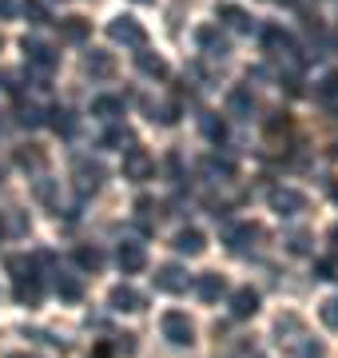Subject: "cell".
Instances as JSON below:
<instances>
[{
  "label": "cell",
  "instance_id": "cell-1",
  "mask_svg": "<svg viewBox=\"0 0 338 358\" xmlns=\"http://www.w3.org/2000/svg\"><path fill=\"white\" fill-rule=\"evenodd\" d=\"M263 48L271 52L274 60H286L291 68H299V44H295V36L286 28H279V24L263 28Z\"/></svg>",
  "mask_w": 338,
  "mask_h": 358
},
{
  "label": "cell",
  "instance_id": "cell-2",
  "mask_svg": "<svg viewBox=\"0 0 338 358\" xmlns=\"http://www.w3.org/2000/svg\"><path fill=\"white\" fill-rule=\"evenodd\" d=\"M108 40L112 44H128V48H143L147 44V32L135 16H116V20H108Z\"/></svg>",
  "mask_w": 338,
  "mask_h": 358
},
{
  "label": "cell",
  "instance_id": "cell-3",
  "mask_svg": "<svg viewBox=\"0 0 338 358\" xmlns=\"http://www.w3.org/2000/svg\"><path fill=\"white\" fill-rule=\"evenodd\" d=\"M159 331H163V338H168L171 346H191L196 343V327H191V319H187L183 310H168V315L159 319Z\"/></svg>",
  "mask_w": 338,
  "mask_h": 358
},
{
  "label": "cell",
  "instance_id": "cell-4",
  "mask_svg": "<svg viewBox=\"0 0 338 358\" xmlns=\"http://www.w3.org/2000/svg\"><path fill=\"white\" fill-rule=\"evenodd\" d=\"M20 52H24V64L36 68V72H44V76H48V72L60 64V56L52 52V44H44V40L24 36V40H20Z\"/></svg>",
  "mask_w": 338,
  "mask_h": 358
},
{
  "label": "cell",
  "instance_id": "cell-5",
  "mask_svg": "<svg viewBox=\"0 0 338 358\" xmlns=\"http://www.w3.org/2000/svg\"><path fill=\"white\" fill-rule=\"evenodd\" d=\"M152 176H156V159H152V152L131 143L128 152H124V179L143 183V179H152Z\"/></svg>",
  "mask_w": 338,
  "mask_h": 358
},
{
  "label": "cell",
  "instance_id": "cell-6",
  "mask_svg": "<svg viewBox=\"0 0 338 358\" xmlns=\"http://www.w3.org/2000/svg\"><path fill=\"white\" fill-rule=\"evenodd\" d=\"M271 211L274 215H283V219H295L307 211V195L295 192V187H274L271 192Z\"/></svg>",
  "mask_w": 338,
  "mask_h": 358
},
{
  "label": "cell",
  "instance_id": "cell-7",
  "mask_svg": "<svg viewBox=\"0 0 338 358\" xmlns=\"http://www.w3.org/2000/svg\"><path fill=\"white\" fill-rule=\"evenodd\" d=\"M152 279H156V291H163V294H183L191 287V279H187V271L179 263H163Z\"/></svg>",
  "mask_w": 338,
  "mask_h": 358
},
{
  "label": "cell",
  "instance_id": "cell-8",
  "mask_svg": "<svg viewBox=\"0 0 338 358\" xmlns=\"http://www.w3.org/2000/svg\"><path fill=\"white\" fill-rule=\"evenodd\" d=\"M108 307L119 310V315H135V310L147 307V299H143L135 287H128V282H119V287H112V294H108Z\"/></svg>",
  "mask_w": 338,
  "mask_h": 358
},
{
  "label": "cell",
  "instance_id": "cell-9",
  "mask_svg": "<svg viewBox=\"0 0 338 358\" xmlns=\"http://www.w3.org/2000/svg\"><path fill=\"white\" fill-rule=\"evenodd\" d=\"M104 164H96V159H80L76 164V192L80 195H91V192H100L104 187Z\"/></svg>",
  "mask_w": 338,
  "mask_h": 358
},
{
  "label": "cell",
  "instance_id": "cell-10",
  "mask_svg": "<svg viewBox=\"0 0 338 358\" xmlns=\"http://www.w3.org/2000/svg\"><path fill=\"white\" fill-rule=\"evenodd\" d=\"M263 239H267V231H263L259 223H243V227H235L231 235H227V243H231L235 255H247V251H255Z\"/></svg>",
  "mask_w": 338,
  "mask_h": 358
},
{
  "label": "cell",
  "instance_id": "cell-11",
  "mask_svg": "<svg viewBox=\"0 0 338 358\" xmlns=\"http://www.w3.org/2000/svg\"><path fill=\"white\" fill-rule=\"evenodd\" d=\"M116 263L124 275H140L143 267H147V251H143V243H131V239H124L116 251Z\"/></svg>",
  "mask_w": 338,
  "mask_h": 358
},
{
  "label": "cell",
  "instance_id": "cell-12",
  "mask_svg": "<svg viewBox=\"0 0 338 358\" xmlns=\"http://www.w3.org/2000/svg\"><path fill=\"white\" fill-rule=\"evenodd\" d=\"M196 44L207 52V56H219V60L231 52V44L223 40V32H219L215 24H199V28H196Z\"/></svg>",
  "mask_w": 338,
  "mask_h": 358
},
{
  "label": "cell",
  "instance_id": "cell-13",
  "mask_svg": "<svg viewBox=\"0 0 338 358\" xmlns=\"http://www.w3.org/2000/svg\"><path fill=\"white\" fill-rule=\"evenodd\" d=\"M52 287H56V294H60L64 303H80V299H84V279L72 275V271H64V267L52 275Z\"/></svg>",
  "mask_w": 338,
  "mask_h": 358
},
{
  "label": "cell",
  "instance_id": "cell-14",
  "mask_svg": "<svg viewBox=\"0 0 338 358\" xmlns=\"http://www.w3.org/2000/svg\"><path fill=\"white\" fill-rule=\"evenodd\" d=\"M13 299L20 303V307H40V299H44V287H40L36 275H24V279H16Z\"/></svg>",
  "mask_w": 338,
  "mask_h": 358
},
{
  "label": "cell",
  "instance_id": "cell-15",
  "mask_svg": "<svg viewBox=\"0 0 338 358\" xmlns=\"http://www.w3.org/2000/svg\"><path fill=\"white\" fill-rule=\"evenodd\" d=\"M84 72H88L91 80H112L116 76V56H112V52H88Z\"/></svg>",
  "mask_w": 338,
  "mask_h": 358
},
{
  "label": "cell",
  "instance_id": "cell-16",
  "mask_svg": "<svg viewBox=\"0 0 338 358\" xmlns=\"http://www.w3.org/2000/svg\"><path fill=\"white\" fill-rule=\"evenodd\" d=\"M171 247H175L179 255H203V251H207V235H203L199 227H183Z\"/></svg>",
  "mask_w": 338,
  "mask_h": 358
},
{
  "label": "cell",
  "instance_id": "cell-17",
  "mask_svg": "<svg viewBox=\"0 0 338 358\" xmlns=\"http://www.w3.org/2000/svg\"><path fill=\"white\" fill-rule=\"evenodd\" d=\"M251 315H259V291L239 287L231 294V319H251Z\"/></svg>",
  "mask_w": 338,
  "mask_h": 358
},
{
  "label": "cell",
  "instance_id": "cell-18",
  "mask_svg": "<svg viewBox=\"0 0 338 358\" xmlns=\"http://www.w3.org/2000/svg\"><path fill=\"white\" fill-rule=\"evenodd\" d=\"M223 291H227V282H223L219 271H207V275H199V279H196V294L203 299V303H215Z\"/></svg>",
  "mask_w": 338,
  "mask_h": 358
},
{
  "label": "cell",
  "instance_id": "cell-19",
  "mask_svg": "<svg viewBox=\"0 0 338 358\" xmlns=\"http://www.w3.org/2000/svg\"><path fill=\"white\" fill-rule=\"evenodd\" d=\"M219 20H223V24H231L235 32H255V20H251V13H243L239 4H219Z\"/></svg>",
  "mask_w": 338,
  "mask_h": 358
},
{
  "label": "cell",
  "instance_id": "cell-20",
  "mask_svg": "<svg viewBox=\"0 0 338 358\" xmlns=\"http://www.w3.org/2000/svg\"><path fill=\"white\" fill-rule=\"evenodd\" d=\"M135 64H140V72H143V76H156V80H163V76H168V60H163L159 52L140 48V52H135Z\"/></svg>",
  "mask_w": 338,
  "mask_h": 358
},
{
  "label": "cell",
  "instance_id": "cell-21",
  "mask_svg": "<svg viewBox=\"0 0 338 358\" xmlns=\"http://www.w3.org/2000/svg\"><path fill=\"white\" fill-rule=\"evenodd\" d=\"M44 124H48L56 136H72V131H76V115L68 112V108H48V112H44Z\"/></svg>",
  "mask_w": 338,
  "mask_h": 358
},
{
  "label": "cell",
  "instance_id": "cell-22",
  "mask_svg": "<svg viewBox=\"0 0 338 358\" xmlns=\"http://www.w3.org/2000/svg\"><path fill=\"white\" fill-rule=\"evenodd\" d=\"M91 115L112 124V120L124 115V100H119V96H96V100H91Z\"/></svg>",
  "mask_w": 338,
  "mask_h": 358
},
{
  "label": "cell",
  "instance_id": "cell-23",
  "mask_svg": "<svg viewBox=\"0 0 338 358\" xmlns=\"http://www.w3.org/2000/svg\"><path fill=\"white\" fill-rule=\"evenodd\" d=\"M91 36V20H84V16H68V20H60V40H72V44H80V40Z\"/></svg>",
  "mask_w": 338,
  "mask_h": 358
},
{
  "label": "cell",
  "instance_id": "cell-24",
  "mask_svg": "<svg viewBox=\"0 0 338 358\" xmlns=\"http://www.w3.org/2000/svg\"><path fill=\"white\" fill-rule=\"evenodd\" d=\"M16 164L24 167V171H44V152H40L36 143H28V148H16Z\"/></svg>",
  "mask_w": 338,
  "mask_h": 358
},
{
  "label": "cell",
  "instance_id": "cell-25",
  "mask_svg": "<svg viewBox=\"0 0 338 358\" xmlns=\"http://www.w3.org/2000/svg\"><path fill=\"white\" fill-rule=\"evenodd\" d=\"M227 112L231 115H251L255 112V96H251L247 88H235L231 96H227Z\"/></svg>",
  "mask_w": 338,
  "mask_h": 358
},
{
  "label": "cell",
  "instance_id": "cell-26",
  "mask_svg": "<svg viewBox=\"0 0 338 358\" xmlns=\"http://www.w3.org/2000/svg\"><path fill=\"white\" fill-rule=\"evenodd\" d=\"M199 128H203V136H207L211 143H223V140H227V124H223L219 115L203 112V115H199Z\"/></svg>",
  "mask_w": 338,
  "mask_h": 358
},
{
  "label": "cell",
  "instance_id": "cell-27",
  "mask_svg": "<svg viewBox=\"0 0 338 358\" xmlns=\"http://www.w3.org/2000/svg\"><path fill=\"white\" fill-rule=\"evenodd\" d=\"M76 263L84 271H100L104 267V251H100V247H80L76 251Z\"/></svg>",
  "mask_w": 338,
  "mask_h": 358
},
{
  "label": "cell",
  "instance_id": "cell-28",
  "mask_svg": "<svg viewBox=\"0 0 338 358\" xmlns=\"http://www.w3.org/2000/svg\"><path fill=\"white\" fill-rule=\"evenodd\" d=\"M24 16H28V24H48L52 20L44 0H24Z\"/></svg>",
  "mask_w": 338,
  "mask_h": 358
},
{
  "label": "cell",
  "instance_id": "cell-29",
  "mask_svg": "<svg viewBox=\"0 0 338 358\" xmlns=\"http://www.w3.org/2000/svg\"><path fill=\"white\" fill-rule=\"evenodd\" d=\"M124 143H135V136H131L128 128H108L104 131V148H119V152H124Z\"/></svg>",
  "mask_w": 338,
  "mask_h": 358
},
{
  "label": "cell",
  "instance_id": "cell-30",
  "mask_svg": "<svg viewBox=\"0 0 338 358\" xmlns=\"http://www.w3.org/2000/svg\"><path fill=\"white\" fill-rule=\"evenodd\" d=\"M147 112H152V120H159V124H175V120H179V108H175V103H152Z\"/></svg>",
  "mask_w": 338,
  "mask_h": 358
},
{
  "label": "cell",
  "instance_id": "cell-31",
  "mask_svg": "<svg viewBox=\"0 0 338 358\" xmlns=\"http://www.w3.org/2000/svg\"><path fill=\"white\" fill-rule=\"evenodd\" d=\"M314 279L338 282V259H318V263H314Z\"/></svg>",
  "mask_w": 338,
  "mask_h": 358
},
{
  "label": "cell",
  "instance_id": "cell-32",
  "mask_svg": "<svg viewBox=\"0 0 338 358\" xmlns=\"http://www.w3.org/2000/svg\"><path fill=\"white\" fill-rule=\"evenodd\" d=\"M314 92H318V100H335V96H338V72H326Z\"/></svg>",
  "mask_w": 338,
  "mask_h": 358
},
{
  "label": "cell",
  "instance_id": "cell-33",
  "mask_svg": "<svg viewBox=\"0 0 338 358\" xmlns=\"http://www.w3.org/2000/svg\"><path fill=\"white\" fill-rule=\"evenodd\" d=\"M318 319H323V327L338 331V299H326L323 307H318Z\"/></svg>",
  "mask_w": 338,
  "mask_h": 358
},
{
  "label": "cell",
  "instance_id": "cell-34",
  "mask_svg": "<svg viewBox=\"0 0 338 358\" xmlns=\"http://www.w3.org/2000/svg\"><path fill=\"white\" fill-rule=\"evenodd\" d=\"M20 124L24 128H40L44 124V112H40L36 103H20Z\"/></svg>",
  "mask_w": 338,
  "mask_h": 358
},
{
  "label": "cell",
  "instance_id": "cell-35",
  "mask_svg": "<svg viewBox=\"0 0 338 358\" xmlns=\"http://www.w3.org/2000/svg\"><path fill=\"white\" fill-rule=\"evenodd\" d=\"M8 275H13V279H24V275H32V263H28V255H8Z\"/></svg>",
  "mask_w": 338,
  "mask_h": 358
},
{
  "label": "cell",
  "instance_id": "cell-36",
  "mask_svg": "<svg viewBox=\"0 0 338 358\" xmlns=\"http://www.w3.org/2000/svg\"><path fill=\"white\" fill-rule=\"evenodd\" d=\"M286 247H291L295 255H307V251H311V235H302V231H295V235H286Z\"/></svg>",
  "mask_w": 338,
  "mask_h": 358
},
{
  "label": "cell",
  "instance_id": "cell-37",
  "mask_svg": "<svg viewBox=\"0 0 338 358\" xmlns=\"http://www.w3.org/2000/svg\"><path fill=\"white\" fill-rule=\"evenodd\" d=\"M135 211H140V219H143V223H152V211H156V199H147V195H143V199H135Z\"/></svg>",
  "mask_w": 338,
  "mask_h": 358
},
{
  "label": "cell",
  "instance_id": "cell-38",
  "mask_svg": "<svg viewBox=\"0 0 338 358\" xmlns=\"http://www.w3.org/2000/svg\"><path fill=\"white\" fill-rule=\"evenodd\" d=\"M116 355H135V334H119L116 338Z\"/></svg>",
  "mask_w": 338,
  "mask_h": 358
},
{
  "label": "cell",
  "instance_id": "cell-39",
  "mask_svg": "<svg viewBox=\"0 0 338 358\" xmlns=\"http://www.w3.org/2000/svg\"><path fill=\"white\" fill-rule=\"evenodd\" d=\"M286 128H291V120H286V112H279L274 120H267V131H271V136H279V131H286Z\"/></svg>",
  "mask_w": 338,
  "mask_h": 358
},
{
  "label": "cell",
  "instance_id": "cell-40",
  "mask_svg": "<svg viewBox=\"0 0 338 358\" xmlns=\"http://www.w3.org/2000/svg\"><path fill=\"white\" fill-rule=\"evenodd\" d=\"M16 13V0H0V20H8Z\"/></svg>",
  "mask_w": 338,
  "mask_h": 358
},
{
  "label": "cell",
  "instance_id": "cell-41",
  "mask_svg": "<svg viewBox=\"0 0 338 358\" xmlns=\"http://www.w3.org/2000/svg\"><path fill=\"white\" fill-rule=\"evenodd\" d=\"M326 239H330V247H335V255H338V223L330 231H326Z\"/></svg>",
  "mask_w": 338,
  "mask_h": 358
},
{
  "label": "cell",
  "instance_id": "cell-42",
  "mask_svg": "<svg viewBox=\"0 0 338 358\" xmlns=\"http://www.w3.org/2000/svg\"><path fill=\"white\" fill-rule=\"evenodd\" d=\"M330 195H335V203H338V183H335V187H330Z\"/></svg>",
  "mask_w": 338,
  "mask_h": 358
},
{
  "label": "cell",
  "instance_id": "cell-43",
  "mask_svg": "<svg viewBox=\"0 0 338 358\" xmlns=\"http://www.w3.org/2000/svg\"><path fill=\"white\" fill-rule=\"evenodd\" d=\"M8 358H36V355H8Z\"/></svg>",
  "mask_w": 338,
  "mask_h": 358
},
{
  "label": "cell",
  "instance_id": "cell-44",
  "mask_svg": "<svg viewBox=\"0 0 338 358\" xmlns=\"http://www.w3.org/2000/svg\"><path fill=\"white\" fill-rule=\"evenodd\" d=\"M135 4H152V0H135Z\"/></svg>",
  "mask_w": 338,
  "mask_h": 358
},
{
  "label": "cell",
  "instance_id": "cell-45",
  "mask_svg": "<svg viewBox=\"0 0 338 358\" xmlns=\"http://www.w3.org/2000/svg\"><path fill=\"white\" fill-rule=\"evenodd\" d=\"M0 48H4V36H0Z\"/></svg>",
  "mask_w": 338,
  "mask_h": 358
},
{
  "label": "cell",
  "instance_id": "cell-46",
  "mask_svg": "<svg viewBox=\"0 0 338 358\" xmlns=\"http://www.w3.org/2000/svg\"><path fill=\"white\" fill-rule=\"evenodd\" d=\"M60 4H64V0H60Z\"/></svg>",
  "mask_w": 338,
  "mask_h": 358
}]
</instances>
